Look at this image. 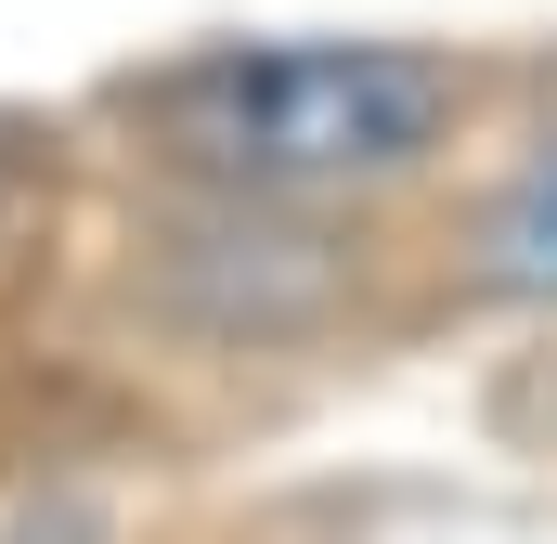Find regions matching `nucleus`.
Returning a JSON list of instances; mask_svg holds the SVG:
<instances>
[{"label":"nucleus","mask_w":557,"mask_h":544,"mask_svg":"<svg viewBox=\"0 0 557 544\" xmlns=\"http://www.w3.org/2000/svg\"><path fill=\"white\" fill-rule=\"evenodd\" d=\"M467 285H480V298H557V143L519 156V169L480 195V221H467Z\"/></svg>","instance_id":"2"},{"label":"nucleus","mask_w":557,"mask_h":544,"mask_svg":"<svg viewBox=\"0 0 557 544\" xmlns=\"http://www.w3.org/2000/svg\"><path fill=\"white\" fill-rule=\"evenodd\" d=\"M131 118L182 182L285 208V195H363L428 169L467 118V65L416 39H247L143 78Z\"/></svg>","instance_id":"1"}]
</instances>
